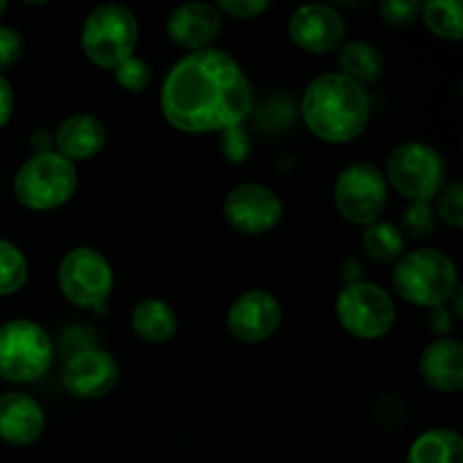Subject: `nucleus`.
I'll return each mask as SVG.
<instances>
[{"label":"nucleus","instance_id":"nucleus-35","mask_svg":"<svg viewBox=\"0 0 463 463\" xmlns=\"http://www.w3.org/2000/svg\"><path fill=\"white\" fill-rule=\"evenodd\" d=\"M5 9H7V5H5L3 0H0V16H3V12H5Z\"/></svg>","mask_w":463,"mask_h":463},{"label":"nucleus","instance_id":"nucleus-30","mask_svg":"<svg viewBox=\"0 0 463 463\" xmlns=\"http://www.w3.org/2000/svg\"><path fill=\"white\" fill-rule=\"evenodd\" d=\"M439 217L446 220V224L461 229L463 226V185L452 184L439 193L437 199Z\"/></svg>","mask_w":463,"mask_h":463},{"label":"nucleus","instance_id":"nucleus-21","mask_svg":"<svg viewBox=\"0 0 463 463\" xmlns=\"http://www.w3.org/2000/svg\"><path fill=\"white\" fill-rule=\"evenodd\" d=\"M407 463H463V441L455 430H430L410 448Z\"/></svg>","mask_w":463,"mask_h":463},{"label":"nucleus","instance_id":"nucleus-27","mask_svg":"<svg viewBox=\"0 0 463 463\" xmlns=\"http://www.w3.org/2000/svg\"><path fill=\"white\" fill-rule=\"evenodd\" d=\"M220 147L222 156L229 163H235V165H240V163H244L251 156V140H249L247 129L242 125L220 131Z\"/></svg>","mask_w":463,"mask_h":463},{"label":"nucleus","instance_id":"nucleus-7","mask_svg":"<svg viewBox=\"0 0 463 463\" xmlns=\"http://www.w3.org/2000/svg\"><path fill=\"white\" fill-rule=\"evenodd\" d=\"M52 362V344L41 326L14 319L0 326V378L7 383H34Z\"/></svg>","mask_w":463,"mask_h":463},{"label":"nucleus","instance_id":"nucleus-11","mask_svg":"<svg viewBox=\"0 0 463 463\" xmlns=\"http://www.w3.org/2000/svg\"><path fill=\"white\" fill-rule=\"evenodd\" d=\"M226 222L244 235L269 233L283 220V203L279 194L260 184H242L224 199Z\"/></svg>","mask_w":463,"mask_h":463},{"label":"nucleus","instance_id":"nucleus-17","mask_svg":"<svg viewBox=\"0 0 463 463\" xmlns=\"http://www.w3.org/2000/svg\"><path fill=\"white\" fill-rule=\"evenodd\" d=\"M420 375L425 384L443 393L463 389V348L457 339H439L420 355Z\"/></svg>","mask_w":463,"mask_h":463},{"label":"nucleus","instance_id":"nucleus-3","mask_svg":"<svg viewBox=\"0 0 463 463\" xmlns=\"http://www.w3.org/2000/svg\"><path fill=\"white\" fill-rule=\"evenodd\" d=\"M398 297L420 307H439L457 292V269L439 249H416L401 258L393 271Z\"/></svg>","mask_w":463,"mask_h":463},{"label":"nucleus","instance_id":"nucleus-24","mask_svg":"<svg viewBox=\"0 0 463 463\" xmlns=\"http://www.w3.org/2000/svg\"><path fill=\"white\" fill-rule=\"evenodd\" d=\"M294 118H297V104L289 95H271L256 109V127L265 134H279L288 129L292 127Z\"/></svg>","mask_w":463,"mask_h":463},{"label":"nucleus","instance_id":"nucleus-16","mask_svg":"<svg viewBox=\"0 0 463 463\" xmlns=\"http://www.w3.org/2000/svg\"><path fill=\"white\" fill-rule=\"evenodd\" d=\"M45 425L43 410L27 393L0 396V439L9 446H30L41 437Z\"/></svg>","mask_w":463,"mask_h":463},{"label":"nucleus","instance_id":"nucleus-31","mask_svg":"<svg viewBox=\"0 0 463 463\" xmlns=\"http://www.w3.org/2000/svg\"><path fill=\"white\" fill-rule=\"evenodd\" d=\"M23 54V36L14 27H0V71L16 63Z\"/></svg>","mask_w":463,"mask_h":463},{"label":"nucleus","instance_id":"nucleus-8","mask_svg":"<svg viewBox=\"0 0 463 463\" xmlns=\"http://www.w3.org/2000/svg\"><path fill=\"white\" fill-rule=\"evenodd\" d=\"M59 289L75 306L102 315L113 289L111 265L95 249H72L59 265Z\"/></svg>","mask_w":463,"mask_h":463},{"label":"nucleus","instance_id":"nucleus-1","mask_svg":"<svg viewBox=\"0 0 463 463\" xmlns=\"http://www.w3.org/2000/svg\"><path fill=\"white\" fill-rule=\"evenodd\" d=\"M161 107L167 122L185 134H208L242 125L253 109L251 81L222 50L181 59L165 77Z\"/></svg>","mask_w":463,"mask_h":463},{"label":"nucleus","instance_id":"nucleus-9","mask_svg":"<svg viewBox=\"0 0 463 463\" xmlns=\"http://www.w3.org/2000/svg\"><path fill=\"white\" fill-rule=\"evenodd\" d=\"M335 206L351 224L371 226L387 206V181L383 172L364 161L344 167L335 184Z\"/></svg>","mask_w":463,"mask_h":463},{"label":"nucleus","instance_id":"nucleus-4","mask_svg":"<svg viewBox=\"0 0 463 463\" xmlns=\"http://www.w3.org/2000/svg\"><path fill=\"white\" fill-rule=\"evenodd\" d=\"M77 170L57 152H39L23 163L14 179L18 203L30 211H54L75 194Z\"/></svg>","mask_w":463,"mask_h":463},{"label":"nucleus","instance_id":"nucleus-32","mask_svg":"<svg viewBox=\"0 0 463 463\" xmlns=\"http://www.w3.org/2000/svg\"><path fill=\"white\" fill-rule=\"evenodd\" d=\"M267 7H269V3H262V0H222L220 3L222 12L235 18H256Z\"/></svg>","mask_w":463,"mask_h":463},{"label":"nucleus","instance_id":"nucleus-22","mask_svg":"<svg viewBox=\"0 0 463 463\" xmlns=\"http://www.w3.org/2000/svg\"><path fill=\"white\" fill-rule=\"evenodd\" d=\"M423 23L434 36L446 41L463 39V7L459 0H432L420 9Z\"/></svg>","mask_w":463,"mask_h":463},{"label":"nucleus","instance_id":"nucleus-5","mask_svg":"<svg viewBox=\"0 0 463 463\" xmlns=\"http://www.w3.org/2000/svg\"><path fill=\"white\" fill-rule=\"evenodd\" d=\"M138 43V23L122 5H102L93 9L81 27L84 54L99 68L116 71L120 63L134 57Z\"/></svg>","mask_w":463,"mask_h":463},{"label":"nucleus","instance_id":"nucleus-14","mask_svg":"<svg viewBox=\"0 0 463 463\" xmlns=\"http://www.w3.org/2000/svg\"><path fill=\"white\" fill-rule=\"evenodd\" d=\"M289 36L306 52L324 54L337 50L346 36V25L328 5H306L289 18Z\"/></svg>","mask_w":463,"mask_h":463},{"label":"nucleus","instance_id":"nucleus-25","mask_svg":"<svg viewBox=\"0 0 463 463\" xmlns=\"http://www.w3.org/2000/svg\"><path fill=\"white\" fill-rule=\"evenodd\" d=\"M27 274V260L12 242L0 238V297H9V294L18 292L25 285Z\"/></svg>","mask_w":463,"mask_h":463},{"label":"nucleus","instance_id":"nucleus-6","mask_svg":"<svg viewBox=\"0 0 463 463\" xmlns=\"http://www.w3.org/2000/svg\"><path fill=\"white\" fill-rule=\"evenodd\" d=\"M448 167L441 154L425 143H402L389 154L387 179L410 202L439 197L446 188Z\"/></svg>","mask_w":463,"mask_h":463},{"label":"nucleus","instance_id":"nucleus-28","mask_svg":"<svg viewBox=\"0 0 463 463\" xmlns=\"http://www.w3.org/2000/svg\"><path fill=\"white\" fill-rule=\"evenodd\" d=\"M113 72H116L118 84L125 90H129V93H140V90L147 89L149 81H152V71H149V66L143 59L136 57L127 59V61L120 63Z\"/></svg>","mask_w":463,"mask_h":463},{"label":"nucleus","instance_id":"nucleus-23","mask_svg":"<svg viewBox=\"0 0 463 463\" xmlns=\"http://www.w3.org/2000/svg\"><path fill=\"white\" fill-rule=\"evenodd\" d=\"M364 251L369 258H373L380 265H392L405 251V235L398 226L389 224V222H373L369 229L364 231Z\"/></svg>","mask_w":463,"mask_h":463},{"label":"nucleus","instance_id":"nucleus-20","mask_svg":"<svg viewBox=\"0 0 463 463\" xmlns=\"http://www.w3.org/2000/svg\"><path fill=\"white\" fill-rule=\"evenodd\" d=\"M176 315L161 298H145L131 312V328L152 344H165L176 335Z\"/></svg>","mask_w":463,"mask_h":463},{"label":"nucleus","instance_id":"nucleus-18","mask_svg":"<svg viewBox=\"0 0 463 463\" xmlns=\"http://www.w3.org/2000/svg\"><path fill=\"white\" fill-rule=\"evenodd\" d=\"M107 145V129L102 120L89 113H77L61 122L57 131V154L68 161H86L99 154Z\"/></svg>","mask_w":463,"mask_h":463},{"label":"nucleus","instance_id":"nucleus-19","mask_svg":"<svg viewBox=\"0 0 463 463\" xmlns=\"http://www.w3.org/2000/svg\"><path fill=\"white\" fill-rule=\"evenodd\" d=\"M339 75L351 80L357 86L378 84L384 75V59L378 48L364 41H351L337 52Z\"/></svg>","mask_w":463,"mask_h":463},{"label":"nucleus","instance_id":"nucleus-12","mask_svg":"<svg viewBox=\"0 0 463 463\" xmlns=\"http://www.w3.org/2000/svg\"><path fill=\"white\" fill-rule=\"evenodd\" d=\"M120 378L116 357L99 348L72 353L63 366V387L81 401H98L107 396Z\"/></svg>","mask_w":463,"mask_h":463},{"label":"nucleus","instance_id":"nucleus-10","mask_svg":"<svg viewBox=\"0 0 463 463\" xmlns=\"http://www.w3.org/2000/svg\"><path fill=\"white\" fill-rule=\"evenodd\" d=\"M337 319L355 337L378 339L392 330L396 306L378 285L353 280L337 297Z\"/></svg>","mask_w":463,"mask_h":463},{"label":"nucleus","instance_id":"nucleus-2","mask_svg":"<svg viewBox=\"0 0 463 463\" xmlns=\"http://www.w3.org/2000/svg\"><path fill=\"white\" fill-rule=\"evenodd\" d=\"M307 129L326 143H348L366 129L371 99L362 86L339 72L321 75L307 86L301 104Z\"/></svg>","mask_w":463,"mask_h":463},{"label":"nucleus","instance_id":"nucleus-29","mask_svg":"<svg viewBox=\"0 0 463 463\" xmlns=\"http://www.w3.org/2000/svg\"><path fill=\"white\" fill-rule=\"evenodd\" d=\"M423 5L419 0H384L380 5V16L392 27H407L420 16Z\"/></svg>","mask_w":463,"mask_h":463},{"label":"nucleus","instance_id":"nucleus-15","mask_svg":"<svg viewBox=\"0 0 463 463\" xmlns=\"http://www.w3.org/2000/svg\"><path fill=\"white\" fill-rule=\"evenodd\" d=\"M222 16L217 7L208 3H188L167 18V36L179 48L202 52L220 36Z\"/></svg>","mask_w":463,"mask_h":463},{"label":"nucleus","instance_id":"nucleus-13","mask_svg":"<svg viewBox=\"0 0 463 463\" xmlns=\"http://www.w3.org/2000/svg\"><path fill=\"white\" fill-rule=\"evenodd\" d=\"M280 319L283 310L274 294L265 289H251L235 298L226 317V326L238 342L258 344L276 333Z\"/></svg>","mask_w":463,"mask_h":463},{"label":"nucleus","instance_id":"nucleus-26","mask_svg":"<svg viewBox=\"0 0 463 463\" xmlns=\"http://www.w3.org/2000/svg\"><path fill=\"white\" fill-rule=\"evenodd\" d=\"M434 226H437V217H434V211L430 203L411 202L405 208V213H402V229L414 240L428 238L434 231Z\"/></svg>","mask_w":463,"mask_h":463},{"label":"nucleus","instance_id":"nucleus-34","mask_svg":"<svg viewBox=\"0 0 463 463\" xmlns=\"http://www.w3.org/2000/svg\"><path fill=\"white\" fill-rule=\"evenodd\" d=\"M430 324H432L434 333H450L452 330V317L448 312V307L439 306L432 307V315H430Z\"/></svg>","mask_w":463,"mask_h":463},{"label":"nucleus","instance_id":"nucleus-33","mask_svg":"<svg viewBox=\"0 0 463 463\" xmlns=\"http://www.w3.org/2000/svg\"><path fill=\"white\" fill-rule=\"evenodd\" d=\"M14 111V90L12 84L0 75V129L7 125V120L12 118Z\"/></svg>","mask_w":463,"mask_h":463}]
</instances>
